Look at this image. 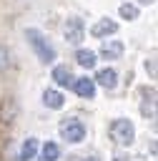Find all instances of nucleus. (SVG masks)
Instances as JSON below:
<instances>
[{"instance_id": "a211bd4d", "label": "nucleus", "mask_w": 158, "mask_h": 161, "mask_svg": "<svg viewBox=\"0 0 158 161\" xmlns=\"http://www.w3.org/2000/svg\"><path fill=\"white\" fill-rule=\"evenodd\" d=\"M138 3H140V5H150L153 0H138Z\"/></svg>"}, {"instance_id": "dca6fc26", "label": "nucleus", "mask_w": 158, "mask_h": 161, "mask_svg": "<svg viewBox=\"0 0 158 161\" xmlns=\"http://www.w3.org/2000/svg\"><path fill=\"white\" fill-rule=\"evenodd\" d=\"M115 161H128V158H125L123 153H118V156H115Z\"/></svg>"}, {"instance_id": "9b49d317", "label": "nucleus", "mask_w": 158, "mask_h": 161, "mask_svg": "<svg viewBox=\"0 0 158 161\" xmlns=\"http://www.w3.org/2000/svg\"><path fill=\"white\" fill-rule=\"evenodd\" d=\"M53 80H55L58 86H70V83H73V75H70L68 65H55V68H53Z\"/></svg>"}, {"instance_id": "6e6552de", "label": "nucleus", "mask_w": 158, "mask_h": 161, "mask_svg": "<svg viewBox=\"0 0 158 161\" xmlns=\"http://www.w3.org/2000/svg\"><path fill=\"white\" fill-rule=\"evenodd\" d=\"M100 55H103L105 60H118V58L123 55V43H120V40H108V43H103Z\"/></svg>"}, {"instance_id": "20e7f679", "label": "nucleus", "mask_w": 158, "mask_h": 161, "mask_svg": "<svg viewBox=\"0 0 158 161\" xmlns=\"http://www.w3.org/2000/svg\"><path fill=\"white\" fill-rule=\"evenodd\" d=\"M60 136H63L65 141H70V143H80V141L85 138V126H83V121H80V118H65V121L60 123Z\"/></svg>"}, {"instance_id": "1a4fd4ad", "label": "nucleus", "mask_w": 158, "mask_h": 161, "mask_svg": "<svg viewBox=\"0 0 158 161\" xmlns=\"http://www.w3.org/2000/svg\"><path fill=\"white\" fill-rule=\"evenodd\" d=\"M95 60H98V55L93 53V50H88V48H78V53H75V63L80 65V68H95Z\"/></svg>"}, {"instance_id": "7ed1b4c3", "label": "nucleus", "mask_w": 158, "mask_h": 161, "mask_svg": "<svg viewBox=\"0 0 158 161\" xmlns=\"http://www.w3.org/2000/svg\"><path fill=\"white\" fill-rule=\"evenodd\" d=\"M63 35H65V40H68V43L80 45V43H83V38H85V23H83V18H78V15L68 18V20H65V25H63Z\"/></svg>"}, {"instance_id": "f3484780", "label": "nucleus", "mask_w": 158, "mask_h": 161, "mask_svg": "<svg viewBox=\"0 0 158 161\" xmlns=\"http://www.w3.org/2000/svg\"><path fill=\"white\" fill-rule=\"evenodd\" d=\"M85 161H100L98 156H85Z\"/></svg>"}, {"instance_id": "f03ea898", "label": "nucleus", "mask_w": 158, "mask_h": 161, "mask_svg": "<svg viewBox=\"0 0 158 161\" xmlns=\"http://www.w3.org/2000/svg\"><path fill=\"white\" fill-rule=\"evenodd\" d=\"M110 138H113L118 146H128V143H133V138H135V126H133L128 118H115V121L110 123Z\"/></svg>"}, {"instance_id": "2eb2a0df", "label": "nucleus", "mask_w": 158, "mask_h": 161, "mask_svg": "<svg viewBox=\"0 0 158 161\" xmlns=\"http://www.w3.org/2000/svg\"><path fill=\"white\" fill-rule=\"evenodd\" d=\"M8 63H10V53H8V48L0 43V70H5Z\"/></svg>"}, {"instance_id": "0eeeda50", "label": "nucleus", "mask_w": 158, "mask_h": 161, "mask_svg": "<svg viewBox=\"0 0 158 161\" xmlns=\"http://www.w3.org/2000/svg\"><path fill=\"white\" fill-rule=\"evenodd\" d=\"M70 86L80 98H95V80L93 78H75Z\"/></svg>"}, {"instance_id": "4468645a", "label": "nucleus", "mask_w": 158, "mask_h": 161, "mask_svg": "<svg viewBox=\"0 0 158 161\" xmlns=\"http://www.w3.org/2000/svg\"><path fill=\"white\" fill-rule=\"evenodd\" d=\"M118 13H120V18H125V20H135V18H138V5L123 3V5L118 8Z\"/></svg>"}, {"instance_id": "9d476101", "label": "nucleus", "mask_w": 158, "mask_h": 161, "mask_svg": "<svg viewBox=\"0 0 158 161\" xmlns=\"http://www.w3.org/2000/svg\"><path fill=\"white\" fill-rule=\"evenodd\" d=\"M43 103H45L48 108H53V111H60V108L65 106V98H63V93H58V91L48 88V91L43 93Z\"/></svg>"}, {"instance_id": "f8f14e48", "label": "nucleus", "mask_w": 158, "mask_h": 161, "mask_svg": "<svg viewBox=\"0 0 158 161\" xmlns=\"http://www.w3.org/2000/svg\"><path fill=\"white\" fill-rule=\"evenodd\" d=\"M35 153H38V138H28L25 143H23V148H20V161H30V158H35Z\"/></svg>"}, {"instance_id": "ddd939ff", "label": "nucleus", "mask_w": 158, "mask_h": 161, "mask_svg": "<svg viewBox=\"0 0 158 161\" xmlns=\"http://www.w3.org/2000/svg\"><path fill=\"white\" fill-rule=\"evenodd\" d=\"M58 156H60V148H58V143H55V141H48V143L43 146L40 161H58Z\"/></svg>"}, {"instance_id": "f257e3e1", "label": "nucleus", "mask_w": 158, "mask_h": 161, "mask_svg": "<svg viewBox=\"0 0 158 161\" xmlns=\"http://www.w3.org/2000/svg\"><path fill=\"white\" fill-rule=\"evenodd\" d=\"M25 38H28V43L33 45V50L38 53V58H40L43 63H53V60H55V48H53V43H50L38 28H28V30H25Z\"/></svg>"}, {"instance_id": "39448f33", "label": "nucleus", "mask_w": 158, "mask_h": 161, "mask_svg": "<svg viewBox=\"0 0 158 161\" xmlns=\"http://www.w3.org/2000/svg\"><path fill=\"white\" fill-rule=\"evenodd\" d=\"M115 30H118V23H115V20L100 18V20L90 28V35H93V38H108V35H113Z\"/></svg>"}, {"instance_id": "423d86ee", "label": "nucleus", "mask_w": 158, "mask_h": 161, "mask_svg": "<svg viewBox=\"0 0 158 161\" xmlns=\"http://www.w3.org/2000/svg\"><path fill=\"white\" fill-rule=\"evenodd\" d=\"M98 86H103L105 91H113L115 86H118V73L113 70V68H100L98 73H95V78H93Z\"/></svg>"}]
</instances>
